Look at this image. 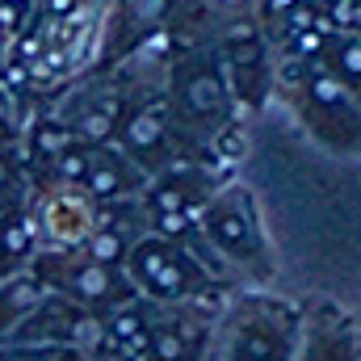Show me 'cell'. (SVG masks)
<instances>
[{"label": "cell", "mask_w": 361, "mask_h": 361, "mask_svg": "<svg viewBox=\"0 0 361 361\" xmlns=\"http://www.w3.org/2000/svg\"><path fill=\"white\" fill-rule=\"evenodd\" d=\"M130 273L152 290V294H160V298H180V294H189L193 290V277L197 269L180 257L173 244H164V240H147V244H139V248H130Z\"/></svg>", "instance_id": "cell-1"}, {"label": "cell", "mask_w": 361, "mask_h": 361, "mask_svg": "<svg viewBox=\"0 0 361 361\" xmlns=\"http://www.w3.org/2000/svg\"><path fill=\"white\" fill-rule=\"evenodd\" d=\"M38 227H42L47 240H55V244H68V248H72V244H85L89 231L97 227V202H92L80 185H59V189L47 197Z\"/></svg>", "instance_id": "cell-2"}, {"label": "cell", "mask_w": 361, "mask_h": 361, "mask_svg": "<svg viewBox=\"0 0 361 361\" xmlns=\"http://www.w3.org/2000/svg\"><path fill=\"white\" fill-rule=\"evenodd\" d=\"M202 227L206 235L214 240L219 252H231L240 261H248L257 252V223H252V210H248V193H231L227 202H210L206 214H202Z\"/></svg>", "instance_id": "cell-3"}, {"label": "cell", "mask_w": 361, "mask_h": 361, "mask_svg": "<svg viewBox=\"0 0 361 361\" xmlns=\"http://www.w3.org/2000/svg\"><path fill=\"white\" fill-rule=\"evenodd\" d=\"M177 97L193 118H214L227 109V76L206 55H189V63L177 72Z\"/></svg>", "instance_id": "cell-4"}, {"label": "cell", "mask_w": 361, "mask_h": 361, "mask_svg": "<svg viewBox=\"0 0 361 361\" xmlns=\"http://www.w3.org/2000/svg\"><path fill=\"white\" fill-rule=\"evenodd\" d=\"M80 189L89 193L97 206H105V202H118V197L135 193V189H139L135 160H130V156H118V152H109L105 143H101V147H89V169H85Z\"/></svg>", "instance_id": "cell-5"}, {"label": "cell", "mask_w": 361, "mask_h": 361, "mask_svg": "<svg viewBox=\"0 0 361 361\" xmlns=\"http://www.w3.org/2000/svg\"><path fill=\"white\" fill-rule=\"evenodd\" d=\"M122 143H126V156L139 164V160H164L169 152V114L160 101H147L143 109H135L126 122H122Z\"/></svg>", "instance_id": "cell-6"}, {"label": "cell", "mask_w": 361, "mask_h": 361, "mask_svg": "<svg viewBox=\"0 0 361 361\" xmlns=\"http://www.w3.org/2000/svg\"><path fill=\"white\" fill-rule=\"evenodd\" d=\"M63 290L76 298V302H85V307H105V302H118L122 298V277L114 265H101V261H80V265H72V273L63 277Z\"/></svg>", "instance_id": "cell-7"}, {"label": "cell", "mask_w": 361, "mask_h": 361, "mask_svg": "<svg viewBox=\"0 0 361 361\" xmlns=\"http://www.w3.org/2000/svg\"><path fill=\"white\" fill-rule=\"evenodd\" d=\"M34 235H38V223L30 214H21V206L0 219V277H13V273L30 261Z\"/></svg>", "instance_id": "cell-8"}, {"label": "cell", "mask_w": 361, "mask_h": 361, "mask_svg": "<svg viewBox=\"0 0 361 361\" xmlns=\"http://www.w3.org/2000/svg\"><path fill=\"white\" fill-rule=\"evenodd\" d=\"M47 298V290L38 281H8L0 290V336H13L21 328V319Z\"/></svg>", "instance_id": "cell-9"}, {"label": "cell", "mask_w": 361, "mask_h": 361, "mask_svg": "<svg viewBox=\"0 0 361 361\" xmlns=\"http://www.w3.org/2000/svg\"><path fill=\"white\" fill-rule=\"evenodd\" d=\"M85 257H89V261H101V265H122V261L130 257V240H126L122 227L97 219V227H92L89 240H85Z\"/></svg>", "instance_id": "cell-10"}, {"label": "cell", "mask_w": 361, "mask_h": 361, "mask_svg": "<svg viewBox=\"0 0 361 361\" xmlns=\"http://www.w3.org/2000/svg\"><path fill=\"white\" fill-rule=\"evenodd\" d=\"M80 139H76V130L68 126V122H55V118H42L38 126H34V135H30V156L34 160H55V156H63L68 147H76Z\"/></svg>", "instance_id": "cell-11"}, {"label": "cell", "mask_w": 361, "mask_h": 361, "mask_svg": "<svg viewBox=\"0 0 361 361\" xmlns=\"http://www.w3.org/2000/svg\"><path fill=\"white\" fill-rule=\"evenodd\" d=\"M147 206H152V214H177V210L189 214V206H193L189 180H160V185H152L147 189Z\"/></svg>", "instance_id": "cell-12"}, {"label": "cell", "mask_w": 361, "mask_h": 361, "mask_svg": "<svg viewBox=\"0 0 361 361\" xmlns=\"http://www.w3.org/2000/svg\"><path fill=\"white\" fill-rule=\"evenodd\" d=\"M147 353L160 361H185V336L180 332H152V345H147Z\"/></svg>", "instance_id": "cell-13"}, {"label": "cell", "mask_w": 361, "mask_h": 361, "mask_svg": "<svg viewBox=\"0 0 361 361\" xmlns=\"http://www.w3.org/2000/svg\"><path fill=\"white\" fill-rule=\"evenodd\" d=\"M189 223H193V214H185V210H177V214H156V231H160L164 240L189 235Z\"/></svg>", "instance_id": "cell-14"}, {"label": "cell", "mask_w": 361, "mask_h": 361, "mask_svg": "<svg viewBox=\"0 0 361 361\" xmlns=\"http://www.w3.org/2000/svg\"><path fill=\"white\" fill-rule=\"evenodd\" d=\"M336 63H341V72H345V76H361V42H357V38L341 42V51H336Z\"/></svg>", "instance_id": "cell-15"}, {"label": "cell", "mask_w": 361, "mask_h": 361, "mask_svg": "<svg viewBox=\"0 0 361 361\" xmlns=\"http://www.w3.org/2000/svg\"><path fill=\"white\" fill-rule=\"evenodd\" d=\"M17 180H21V169H17L13 152L0 147V193H4V189H17Z\"/></svg>", "instance_id": "cell-16"}, {"label": "cell", "mask_w": 361, "mask_h": 361, "mask_svg": "<svg viewBox=\"0 0 361 361\" xmlns=\"http://www.w3.org/2000/svg\"><path fill=\"white\" fill-rule=\"evenodd\" d=\"M219 152H227L231 160H240V156H244V139H240V130L223 126V135H219Z\"/></svg>", "instance_id": "cell-17"}, {"label": "cell", "mask_w": 361, "mask_h": 361, "mask_svg": "<svg viewBox=\"0 0 361 361\" xmlns=\"http://www.w3.org/2000/svg\"><path fill=\"white\" fill-rule=\"evenodd\" d=\"M25 357L30 361H76L80 353H76V349H55V345H51V349H42V353H25Z\"/></svg>", "instance_id": "cell-18"}, {"label": "cell", "mask_w": 361, "mask_h": 361, "mask_svg": "<svg viewBox=\"0 0 361 361\" xmlns=\"http://www.w3.org/2000/svg\"><path fill=\"white\" fill-rule=\"evenodd\" d=\"M294 4H298V0H265V13H269V17H286Z\"/></svg>", "instance_id": "cell-19"}]
</instances>
